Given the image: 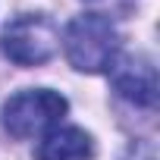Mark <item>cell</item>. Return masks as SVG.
I'll return each instance as SVG.
<instances>
[{"label":"cell","mask_w":160,"mask_h":160,"mask_svg":"<svg viewBox=\"0 0 160 160\" xmlns=\"http://www.w3.org/2000/svg\"><path fill=\"white\" fill-rule=\"evenodd\" d=\"M69 104L63 94L35 88V91H19L3 104V126L13 138H35L47 129H53L66 116Z\"/></svg>","instance_id":"obj_2"},{"label":"cell","mask_w":160,"mask_h":160,"mask_svg":"<svg viewBox=\"0 0 160 160\" xmlns=\"http://www.w3.org/2000/svg\"><path fill=\"white\" fill-rule=\"evenodd\" d=\"M113 72V88L132 101V104H141V107H154L157 101V69L151 60H141V57H126V60H116L110 66Z\"/></svg>","instance_id":"obj_4"},{"label":"cell","mask_w":160,"mask_h":160,"mask_svg":"<svg viewBox=\"0 0 160 160\" xmlns=\"http://www.w3.org/2000/svg\"><path fill=\"white\" fill-rule=\"evenodd\" d=\"M0 41H3V53L19 66H41L60 47L57 25L47 16H19L3 28Z\"/></svg>","instance_id":"obj_3"},{"label":"cell","mask_w":160,"mask_h":160,"mask_svg":"<svg viewBox=\"0 0 160 160\" xmlns=\"http://www.w3.org/2000/svg\"><path fill=\"white\" fill-rule=\"evenodd\" d=\"M94 144L82 129H50L38 144V160H91Z\"/></svg>","instance_id":"obj_5"},{"label":"cell","mask_w":160,"mask_h":160,"mask_svg":"<svg viewBox=\"0 0 160 160\" xmlns=\"http://www.w3.org/2000/svg\"><path fill=\"white\" fill-rule=\"evenodd\" d=\"M63 47H66V57L75 69L107 72L116 63V53H119V32L107 16L82 13L66 25Z\"/></svg>","instance_id":"obj_1"}]
</instances>
